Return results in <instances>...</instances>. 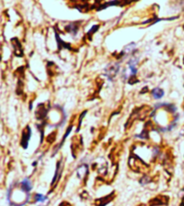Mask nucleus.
Returning a JSON list of instances; mask_svg holds the SVG:
<instances>
[{
    "label": "nucleus",
    "instance_id": "nucleus-5",
    "mask_svg": "<svg viewBox=\"0 0 184 206\" xmlns=\"http://www.w3.org/2000/svg\"><path fill=\"white\" fill-rule=\"evenodd\" d=\"M35 200H36L37 202H44V201L47 200V197L44 196V195H42L38 194V195H35Z\"/></svg>",
    "mask_w": 184,
    "mask_h": 206
},
{
    "label": "nucleus",
    "instance_id": "nucleus-4",
    "mask_svg": "<svg viewBox=\"0 0 184 206\" xmlns=\"http://www.w3.org/2000/svg\"><path fill=\"white\" fill-rule=\"evenodd\" d=\"M152 95L155 98V99H160L164 95V92L163 90H162L161 88H155L153 91H152Z\"/></svg>",
    "mask_w": 184,
    "mask_h": 206
},
{
    "label": "nucleus",
    "instance_id": "nucleus-3",
    "mask_svg": "<svg viewBox=\"0 0 184 206\" xmlns=\"http://www.w3.org/2000/svg\"><path fill=\"white\" fill-rule=\"evenodd\" d=\"M21 185H22V189H23L24 192H29L32 189V184H31L29 179L23 180Z\"/></svg>",
    "mask_w": 184,
    "mask_h": 206
},
{
    "label": "nucleus",
    "instance_id": "nucleus-6",
    "mask_svg": "<svg viewBox=\"0 0 184 206\" xmlns=\"http://www.w3.org/2000/svg\"><path fill=\"white\" fill-rule=\"evenodd\" d=\"M71 130H72V127H69V128H68V130H67V133H66V135H65V136L63 137V140H62V141H61V144H60V145H62V144H63L64 141H65V140L67 139V135H68V134L70 133Z\"/></svg>",
    "mask_w": 184,
    "mask_h": 206
},
{
    "label": "nucleus",
    "instance_id": "nucleus-1",
    "mask_svg": "<svg viewBox=\"0 0 184 206\" xmlns=\"http://www.w3.org/2000/svg\"><path fill=\"white\" fill-rule=\"evenodd\" d=\"M119 71V65L115 64V65H110L109 67H107L106 70V75L110 79H112L113 77H115L117 75Z\"/></svg>",
    "mask_w": 184,
    "mask_h": 206
},
{
    "label": "nucleus",
    "instance_id": "nucleus-2",
    "mask_svg": "<svg viewBox=\"0 0 184 206\" xmlns=\"http://www.w3.org/2000/svg\"><path fill=\"white\" fill-rule=\"evenodd\" d=\"M30 138H31V129H30V127H27L26 131H24V133H23L22 141H21V144H22V146H23L24 149L27 148V145H28V142H29Z\"/></svg>",
    "mask_w": 184,
    "mask_h": 206
}]
</instances>
